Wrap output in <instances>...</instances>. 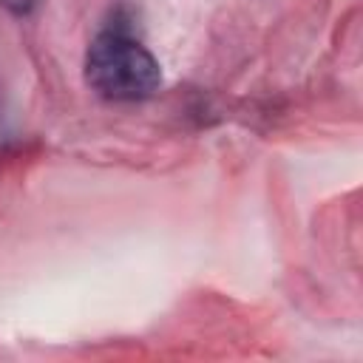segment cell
<instances>
[{"label":"cell","mask_w":363,"mask_h":363,"mask_svg":"<svg viewBox=\"0 0 363 363\" xmlns=\"http://www.w3.org/2000/svg\"><path fill=\"white\" fill-rule=\"evenodd\" d=\"M85 79L105 99L133 102L159 91L162 68L156 57L116 23L94 37L85 54Z\"/></svg>","instance_id":"cell-1"},{"label":"cell","mask_w":363,"mask_h":363,"mask_svg":"<svg viewBox=\"0 0 363 363\" xmlns=\"http://www.w3.org/2000/svg\"><path fill=\"white\" fill-rule=\"evenodd\" d=\"M34 3H37V0H0V6H3V9H9V11H11V14H17V17L31 14Z\"/></svg>","instance_id":"cell-2"}]
</instances>
